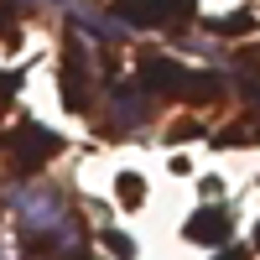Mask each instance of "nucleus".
<instances>
[{"label":"nucleus","mask_w":260,"mask_h":260,"mask_svg":"<svg viewBox=\"0 0 260 260\" xmlns=\"http://www.w3.org/2000/svg\"><path fill=\"white\" fill-rule=\"evenodd\" d=\"M0 156L11 161L16 177H37L42 167H47L52 156H62V136L47 125H31V120H21L16 130H6L0 136Z\"/></svg>","instance_id":"f257e3e1"},{"label":"nucleus","mask_w":260,"mask_h":260,"mask_svg":"<svg viewBox=\"0 0 260 260\" xmlns=\"http://www.w3.org/2000/svg\"><path fill=\"white\" fill-rule=\"evenodd\" d=\"M62 99L73 115H94V68L78 37H68V52H62Z\"/></svg>","instance_id":"f03ea898"},{"label":"nucleus","mask_w":260,"mask_h":260,"mask_svg":"<svg viewBox=\"0 0 260 260\" xmlns=\"http://www.w3.org/2000/svg\"><path fill=\"white\" fill-rule=\"evenodd\" d=\"M141 89L151 99H182V83H187V68L172 57H141Z\"/></svg>","instance_id":"7ed1b4c3"},{"label":"nucleus","mask_w":260,"mask_h":260,"mask_svg":"<svg viewBox=\"0 0 260 260\" xmlns=\"http://www.w3.org/2000/svg\"><path fill=\"white\" fill-rule=\"evenodd\" d=\"M141 120H151V94L141 83H120L110 94V125L115 130H136Z\"/></svg>","instance_id":"20e7f679"},{"label":"nucleus","mask_w":260,"mask_h":260,"mask_svg":"<svg viewBox=\"0 0 260 260\" xmlns=\"http://www.w3.org/2000/svg\"><path fill=\"white\" fill-rule=\"evenodd\" d=\"M229 208H219V203H208V208H198L187 219V240L192 245H229Z\"/></svg>","instance_id":"39448f33"},{"label":"nucleus","mask_w":260,"mask_h":260,"mask_svg":"<svg viewBox=\"0 0 260 260\" xmlns=\"http://www.w3.org/2000/svg\"><path fill=\"white\" fill-rule=\"evenodd\" d=\"M198 16V0H156V31H182Z\"/></svg>","instance_id":"423d86ee"},{"label":"nucleus","mask_w":260,"mask_h":260,"mask_svg":"<svg viewBox=\"0 0 260 260\" xmlns=\"http://www.w3.org/2000/svg\"><path fill=\"white\" fill-rule=\"evenodd\" d=\"M115 187H120V203H125V208H141V198H146L141 172H120V177H115Z\"/></svg>","instance_id":"0eeeda50"},{"label":"nucleus","mask_w":260,"mask_h":260,"mask_svg":"<svg viewBox=\"0 0 260 260\" xmlns=\"http://www.w3.org/2000/svg\"><path fill=\"white\" fill-rule=\"evenodd\" d=\"M250 26H255V16H245V11H240V16H219V21H208V31H219V37H245Z\"/></svg>","instance_id":"6e6552de"},{"label":"nucleus","mask_w":260,"mask_h":260,"mask_svg":"<svg viewBox=\"0 0 260 260\" xmlns=\"http://www.w3.org/2000/svg\"><path fill=\"white\" fill-rule=\"evenodd\" d=\"M104 245H110V250H115L120 260H136V245H130V240H125L120 229H104Z\"/></svg>","instance_id":"1a4fd4ad"},{"label":"nucleus","mask_w":260,"mask_h":260,"mask_svg":"<svg viewBox=\"0 0 260 260\" xmlns=\"http://www.w3.org/2000/svg\"><path fill=\"white\" fill-rule=\"evenodd\" d=\"M21 89V73H0V115L11 110V94Z\"/></svg>","instance_id":"9d476101"},{"label":"nucleus","mask_w":260,"mask_h":260,"mask_svg":"<svg viewBox=\"0 0 260 260\" xmlns=\"http://www.w3.org/2000/svg\"><path fill=\"white\" fill-rule=\"evenodd\" d=\"M219 260H245V250L240 245H219Z\"/></svg>","instance_id":"9b49d317"}]
</instances>
